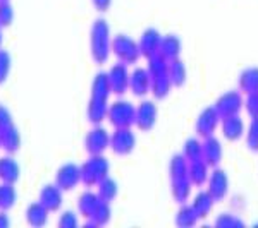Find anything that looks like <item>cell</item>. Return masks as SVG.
<instances>
[{
  "label": "cell",
  "instance_id": "6da1fadb",
  "mask_svg": "<svg viewBox=\"0 0 258 228\" xmlns=\"http://www.w3.org/2000/svg\"><path fill=\"white\" fill-rule=\"evenodd\" d=\"M110 96L112 89L109 84V77L107 72H97L91 79L90 86V99L86 105V119L91 126L102 124L103 120H107V113H109L110 106Z\"/></svg>",
  "mask_w": 258,
  "mask_h": 228
},
{
  "label": "cell",
  "instance_id": "7a4b0ae2",
  "mask_svg": "<svg viewBox=\"0 0 258 228\" xmlns=\"http://www.w3.org/2000/svg\"><path fill=\"white\" fill-rule=\"evenodd\" d=\"M112 31L107 19L98 18L90 28V57L95 65H105L112 55Z\"/></svg>",
  "mask_w": 258,
  "mask_h": 228
},
{
  "label": "cell",
  "instance_id": "3957f363",
  "mask_svg": "<svg viewBox=\"0 0 258 228\" xmlns=\"http://www.w3.org/2000/svg\"><path fill=\"white\" fill-rule=\"evenodd\" d=\"M169 177H170V194L177 204H184L191 199L195 185L191 184L188 175V160L181 155H174L169 161Z\"/></svg>",
  "mask_w": 258,
  "mask_h": 228
},
{
  "label": "cell",
  "instance_id": "277c9868",
  "mask_svg": "<svg viewBox=\"0 0 258 228\" xmlns=\"http://www.w3.org/2000/svg\"><path fill=\"white\" fill-rule=\"evenodd\" d=\"M147 69L152 77V96L153 99H164L169 96L170 89L174 88L169 76V60L160 53L147 59Z\"/></svg>",
  "mask_w": 258,
  "mask_h": 228
},
{
  "label": "cell",
  "instance_id": "5b68a950",
  "mask_svg": "<svg viewBox=\"0 0 258 228\" xmlns=\"http://www.w3.org/2000/svg\"><path fill=\"white\" fill-rule=\"evenodd\" d=\"M81 167V184L86 189H93L110 173V161L103 155H90Z\"/></svg>",
  "mask_w": 258,
  "mask_h": 228
},
{
  "label": "cell",
  "instance_id": "8992f818",
  "mask_svg": "<svg viewBox=\"0 0 258 228\" xmlns=\"http://www.w3.org/2000/svg\"><path fill=\"white\" fill-rule=\"evenodd\" d=\"M0 139L2 149L9 155L19 151L21 148V132L12 117V111L4 103H0Z\"/></svg>",
  "mask_w": 258,
  "mask_h": 228
},
{
  "label": "cell",
  "instance_id": "52a82bcc",
  "mask_svg": "<svg viewBox=\"0 0 258 228\" xmlns=\"http://www.w3.org/2000/svg\"><path fill=\"white\" fill-rule=\"evenodd\" d=\"M112 55H115L117 62L126 65H136L141 59L140 43L126 33H119L112 38Z\"/></svg>",
  "mask_w": 258,
  "mask_h": 228
},
{
  "label": "cell",
  "instance_id": "ba28073f",
  "mask_svg": "<svg viewBox=\"0 0 258 228\" xmlns=\"http://www.w3.org/2000/svg\"><path fill=\"white\" fill-rule=\"evenodd\" d=\"M107 120L114 129L119 127H133L136 122V106L129 99L119 98L110 103Z\"/></svg>",
  "mask_w": 258,
  "mask_h": 228
},
{
  "label": "cell",
  "instance_id": "9c48e42d",
  "mask_svg": "<svg viewBox=\"0 0 258 228\" xmlns=\"http://www.w3.org/2000/svg\"><path fill=\"white\" fill-rule=\"evenodd\" d=\"M136 134L133 132V127H119L114 129L110 134V151L115 156H129L136 148Z\"/></svg>",
  "mask_w": 258,
  "mask_h": 228
},
{
  "label": "cell",
  "instance_id": "30bf717a",
  "mask_svg": "<svg viewBox=\"0 0 258 228\" xmlns=\"http://www.w3.org/2000/svg\"><path fill=\"white\" fill-rule=\"evenodd\" d=\"M110 148V132L97 124L86 132L85 136V149L88 155H103Z\"/></svg>",
  "mask_w": 258,
  "mask_h": 228
},
{
  "label": "cell",
  "instance_id": "8fae6325",
  "mask_svg": "<svg viewBox=\"0 0 258 228\" xmlns=\"http://www.w3.org/2000/svg\"><path fill=\"white\" fill-rule=\"evenodd\" d=\"M244 105V96L239 89H231L226 91L224 94L215 99L214 103V108L219 111L220 119L224 117H231V115H238L241 113Z\"/></svg>",
  "mask_w": 258,
  "mask_h": 228
},
{
  "label": "cell",
  "instance_id": "7c38bea8",
  "mask_svg": "<svg viewBox=\"0 0 258 228\" xmlns=\"http://www.w3.org/2000/svg\"><path fill=\"white\" fill-rule=\"evenodd\" d=\"M220 120L222 119H220L219 111L214 108V105L207 106V108H203L198 113L197 122H195V132H197V136L202 139L215 136V132H217L220 126Z\"/></svg>",
  "mask_w": 258,
  "mask_h": 228
},
{
  "label": "cell",
  "instance_id": "4fadbf2b",
  "mask_svg": "<svg viewBox=\"0 0 258 228\" xmlns=\"http://www.w3.org/2000/svg\"><path fill=\"white\" fill-rule=\"evenodd\" d=\"M55 184L64 190L71 192L81 184V167L74 161H66L55 172Z\"/></svg>",
  "mask_w": 258,
  "mask_h": 228
},
{
  "label": "cell",
  "instance_id": "5bb4252c",
  "mask_svg": "<svg viewBox=\"0 0 258 228\" xmlns=\"http://www.w3.org/2000/svg\"><path fill=\"white\" fill-rule=\"evenodd\" d=\"M157 119H159V106L153 99H143L136 106V129L141 132H148L155 127Z\"/></svg>",
  "mask_w": 258,
  "mask_h": 228
},
{
  "label": "cell",
  "instance_id": "9a60e30c",
  "mask_svg": "<svg viewBox=\"0 0 258 228\" xmlns=\"http://www.w3.org/2000/svg\"><path fill=\"white\" fill-rule=\"evenodd\" d=\"M229 187H231V182H229L227 173L219 167L212 168L210 177H209V180H207V190H209L210 196L215 199V202H220L227 197Z\"/></svg>",
  "mask_w": 258,
  "mask_h": 228
},
{
  "label": "cell",
  "instance_id": "2e32d148",
  "mask_svg": "<svg viewBox=\"0 0 258 228\" xmlns=\"http://www.w3.org/2000/svg\"><path fill=\"white\" fill-rule=\"evenodd\" d=\"M127 67L129 65L122 64V62H117V64H114L107 70V77H109L112 94L124 96L129 91V74H131V70Z\"/></svg>",
  "mask_w": 258,
  "mask_h": 228
},
{
  "label": "cell",
  "instance_id": "e0dca14e",
  "mask_svg": "<svg viewBox=\"0 0 258 228\" xmlns=\"http://www.w3.org/2000/svg\"><path fill=\"white\" fill-rule=\"evenodd\" d=\"M129 91L136 98H145L147 94H150V91H152V77H150L147 67H138L136 65L131 70V74H129Z\"/></svg>",
  "mask_w": 258,
  "mask_h": 228
},
{
  "label": "cell",
  "instance_id": "ac0fdd59",
  "mask_svg": "<svg viewBox=\"0 0 258 228\" xmlns=\"http://www.w3.org/2000/svg\"><path fill=\"white\" fill-rule=\"evenodd\" d=\"M38 201L50 213H57V211H60L62 204H64V190L55 182L45 184L38 192Z\"/></svg>",
  "mask_w": 258,
  "mask_h": 228
},
{
  "label": "cell",
  "instance_id": "d6986e66",
  "mask_svg": "<svg viewBox=\"0 0 258 228\" xmlns=\"http://www.w3.org/2000/svg\"><path fill=\"white\" fill-rule=\"evenodd\" d=\"M220 134L229 143H236L246 134V126L241 115H231V117H224L220 120Z\"/></svg>",
  "mask_w": 258,
  "mask_h": 228
},
{
  "label": "cell",
  "instance_id": "ffe728a7",
  "mask_svg": "<svg viewBox=\"0 0 258 228\" xmlns=\"http://www.w3.org/2000/svg\"><path fill=\"white\" fill-rule=\"evenodd\" d=\"M140 50L141 57L150 59V57L157 55L160 52V43H162V33L155 28H147L140 36Z\"/></svg>",
  "mask_w": 258,
  "mask_h": 228
},
{
  "label": "cell",
  "instance_id": "44dd1931",
  "mask_svg": "<svg viewBox=\"0 0 258 228\" xmlns=\"http://www.w3.org/2000/svg\"><path fill=\"white\" fill-rule=\"evenodd\" d=\"M100 201H102V199H100V196L95 192V190H91V189L83 190L76 199L78 214L85 219H90L91 214H93L95 209H97V206L100 204Z\"/></svg>",
  "mask_w": 258,
  "mask_h": 228
},
{
  "label": "cell",
  "instance_id": "7402d4cb",
  "mask_svg": "<svg viewBox=\"0 0 258 228\" xmlns=\"http://www.w3.org/2000/svg\"><path fill=\"white\" fill-rule=\"evenodd\" d=\"M202 144H203V160H205L212 168L219 167L224 156L222 143H220L215 136H210V138L202 139Z\"/></svg>",
  "mask_w": 258,
  "mask_h": 228
},
{
  "label": "cell",
  "instance_id": "603a6c76",
  "mask_svg": "<svg viewBox=\"0 0 258 228\" xmlns=\"http://www.w3.org/2000/svg\"><path fill=\"white\" fill-rule=\"evenodd\" d=\"M210 170L212 167L203 158L188 161V175H189L191 184H193L195 187H203V185H207V180H209V177H210Z\"/></svg>",
  "mask_w": 258,
  "mask_h": 228
},
{
  "label": "cell",
  "instance_id": "cb8c5ba5",
  "mask_svg": "<svg viewBox=\"0 0 258 228\" xmlns=\"http://www.w3.org/2000/svg\"><path fill=\"white\" fill-rule=\"evenodd\" d=\"M48 214L50 211L41 204L40 201H35L31 204L26 206L24 209V219L30 226H35V228H41L48 223Z\"/></svg>",
  "mask_w": 258,
  "mask_h": 228
},
{
  "label": "cell",
  "instance_id": "d4e9b609",
  "mask_svg": "<svg viewBox=\"0 0 258 228\" xmlns=\"http://www.w3.org/2000/svg\"><path fill=\"white\" fill-rule=\"evenodd\" d=\"M21 179V167L19 163L12 158V155L7 153L0 158V182L4 184H18Z\"/></svg>",
  "mask_w": 258,
  "mask_h": 228
},
{
  "label": "cell",
  "instance_id": "484cf974",
  "mask_svg": "<svg viewBox=\"0 0 258 228\" xmlns=\"http://www.w3.org/2000/svg\"><path fill=\"white\" fill-rule=\"evenodd\" d=\"M198 213L195 211L193 204H188V202H184V204L179 206V209L176 211V216H174V223H176L177 226L181 228H191L195 225H198L200 221Z\"/></svg>",
  "mask_w": 258,
  "mask_h": 228
},
{
  "label": "cell",
  "instance_id": "4316f807",
  "mask_svg": "<svg viewBox=\"0 0 258 228\" xmlns=\"http://www.w3.org/2000/svg\"><path fill=\"white\" fill-rule=\"evenodd\" d=\"M182 50V41L177 35H165L162 36V43H160V55L165 57L167 60L179 59Z\"/></svg>",
  "mask_w": 258,
  "mask_h": 228
},
{
  "label": "cell",
  "instance_id": "83f0119b",
  "mask_svg": "<svg viewBox=\"0 0 258 228\" xmlns=\"http://www.w3.org/2000/svg\"><path fill=\"white\" fill-rule=\"evenodd\" d=\"M238 89L243 94L258 93V67H246L239 74Z\"/></svg>",
  "mask_w": 258,
  "mask_h": 228
},
{
  "label": "cell",
  "instance_id": "f1b7e54d",
  "mask_svg": "<svg viewBox=\"0 0 258 228\" xmlns=\"http://www.w3.org/2000/svg\"><path fill=\"white\" fill-rule=\"evenodd\" d=\"M193 208L195 211L198 213V216L200 218H207V216H210V213L214 211V206H215V199L210 196V192L209 190H200V192L195 194V197H193Z\"/></svg>",
  "mask_w": 258,
  "mask_h": 228
},
{
  "label": "cell",
  "instance_id": "f546056e",
  "mask_svg": "<svg viewBox=\"0 0 258 228\" xmlns=\"http://www.w3.org/2000/svg\"><path fill=\"white\" fill-rule=\"evenodd\" d=\"M169 76L174 88H182L188 81V69L181 59L169 60Z\"/></svg>",
  "mask_w": 258,
  "mask_h": 228
},
{
  "label": "cell",
  "instance_id": "4dcf8cb0",
  "mask_svg": "<svg viewBox=\"0 0 258 228\" xmlns=\"http://www.w3.org/2000/svg\"><path fill=\"white\" fill-rule=\"evenodd\" d=\"M110 218H112L110 202L100 201V204L97 206L95 213L91 214V218L86 219V226H105V225H109Z\"/></svg>",
  "mask_w": 258,
  "mask_h": 228
},
{
  "label": "cell",
  "instance_id": "1f68e13d",
  "mask_svg": "<svg viewBox=\"0 0 258 228\" xmlns=\"http://www.w3.org/2000/svg\"><path fill=\"white\" fill-rule=\"evenodd\" d=\"M97 194L102 201H107V202L115 201V197L119 196V184L112 179L110 175L105 177V179L97 185Z\"/></svg>",
  "mask_w": 258,
  "mask_h": 228
},
{
  "label": "cell",
  "instance_id": "d6a6232c",
  "mask_svg": "<svg viewBox=\"0 0 258 228\" xmlns=\"http://www.w3.org/2000/svg\"><path fill=\"white\" fill-rule=\"evenodd\" d=\"M18 202V190L16 184H4L0 182V209L11 211Z\"/></svg>",
  "mask_w": 258,
  "mask_h": 228
},
{
  "label": "cell",
  "instance_id": "836d02e7",
  "mask_svg": "<svg viewBox=\"0 0 258 228\" xmlns=\"http://www.w3.org/2000/svg\"><path fill=\"white\" fill-rule=\"evenodd\" d=\"M182 156L188 161H195L203 158V144L202 138H189L184 141V146H182Z\"/></svg>",
  "mask_w": 258,
  "mask_h": 228
},
{
  "label": "cell",
  "instance_id": "e575fe53",
  "mask_svg": "<svg viewBox=\"0 0 258 228\" xmlns=\"http://www.w3.org/2000/svg\"><path fill=\"white\" fill-rule=\"evenodd\" d=\"M244 136H246V148L251 153H258V117H251Z\"/></svg>",
  "mask_w": 258,
  "mask_h": 228
},
{
  "label": "cell",
  "instance_id": "d590c367",
  "mask_svg": "<svg viewBox=\"0 0 258 228\" xmlns=\"http://www.w3.org/2000/svg\"><path fill=\"white\" fill-rule=\"evenodd\" d=\"M243 225H244V221L236 213H220L219 216L215 218V226H220V228H238Z\"/></svg>",
  "mask_w": 258,
  "mask_h": 228
},
{
  "label": "cell",
  "instance_id": "8d00e7d4",
  "mask_svg": "<svg viewBox=\"0 0 258 228\" xmlns=\"http://www.w3.org/2000/svg\"><path fill=\"white\" fill-rule=\"evenodd\" d=\"M11 70H12V55L7 50L0 48V86L9 79Z\"/></svg>",
  "mask_w": 258,
  "mask_h": 228
},
{
  "label": "cell",
  "instance_id": "74e56055",
  "mask_svg": "<svg viewBox=\"0 0 258 228\" xmlns=\"http://www.w3.org/2000/svg\"><path fill=\"white\" fill-rule=\"evenodd\" d=\"M80 214L76 213V211H73V209H66V211H62L60 213V216H59V221H57V226L59 228H74V226H78L80 225Z\"/></svg>",
  "mask_w": 258,
  "mask_h": 228
},
{
  "label": "cell",
  "instance_id": "f35d334b",
  "mask_svg": "<svg viewBox=\"0 0 258 228\" xmlns=\"http://www.w3.org/2000/svg\"><path fill=\"white\" fill-rule=\"evenodd\" d=\"M12 21H14V7L11 0H0V24L7 28L12 24Z\"/></svg>",
  "mask_w": 258,
  "mask_h": 228
},
{
  "label": "cell",
  "instance_id": "ab89813d",
  "mask_svg": "<svg viewBox=\"0 0 258 228\" xmlns=\"http://www.w3.org/2000/svg\"><path fill=\"white\" fill-rule=\"evenodd\" d=\"M243 110L248 113V117H258V93L244 94V105Z\"/></svg>",
  "mask_w": 258,
  "mask_h": 228
},
{
  "label": "cell",
  "instance_id": "60d3db41",
  "mask_svg": "<svg viewBox=\"0 0 258 228\" xmlns=\"http://www.w3.org/2000/svg\"><path fill=\"white\" fill-rule=\"evenodd\" d=\"M91 6L98 12H107L112 6V0H91Z\"/></svg>",
  "mask_w": 258,
  "mask_h": 228
},
{
  "label": "cell",
  "instance_id": "b9f144b4",
  "mask_svg": "<svg viewBox=\"0 0 258 228\" xmlns=\"http://www.w3.org/2000/svg\"><path fill=\"white\" fill-rule=\"evenodd\" d=\"M11 216H9V211H4L0 209V228H9L11 226Z\"/></svg>",
  "mask_w": 258,
  "mask_h": 228
},
{
  "label": "cell",
  "instance_id": "7bdbcfd3",
  "mask_svg": "<svg viewBox=\"0 0 258 228\" xmlns=\"http://www.w3.org/2000/svg\"><path fill=\"white\" fill-rule=\"evenodd\" d=\"M2 30H4V26H2V24H0V48H2Z\"/></svg>",
  "mask_w": 258,
  "mask_h": 228
},
{
  "label": "cell",
  "instance_id": "ee69618b",
  "mask_svg": "<svg viewBox=\"0 0 258 228\" xmlns=\"http://www.w3.org/2000/svg\"><path fill=\"white\" fill-rule=\"evenodd\" d=\"M0 148H2V139H0Z\"/></svg>",
  "mask_w": 258,
  "mask_h": 228
}]
</instances>
